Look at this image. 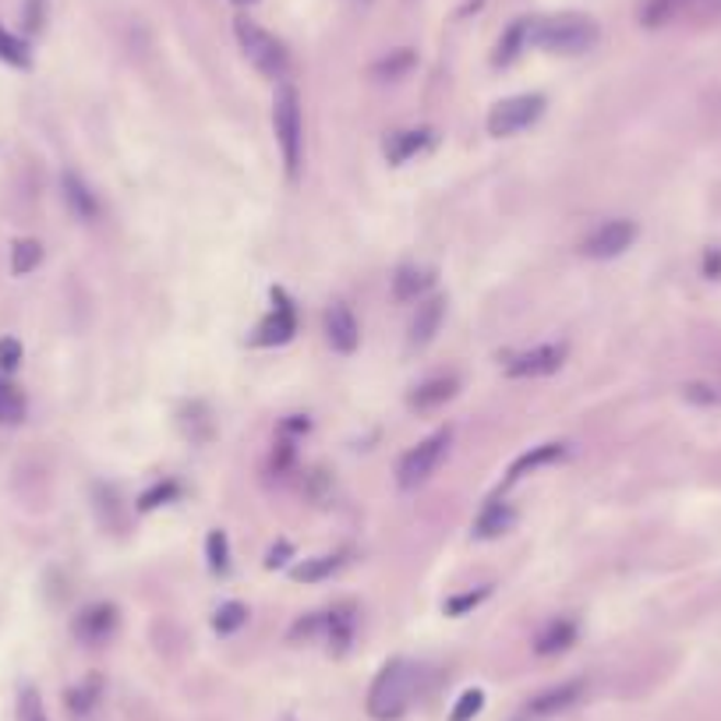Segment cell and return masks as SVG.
<instances>
[{
    "instance_id": "31",
    "label": "cell",
    "mask_w": 721,
    "mask_h": 721,
    "mask_svg": "<svg viewBox=\"0 0 721 721\" xmlns=\"http://www.w3.org/2000/svg\"><path fill=\"white\" fill-rule=\"evenodd\" d=\"M206 551H209L212 573H226V570H230V545H226V534H223V531H212V534H209Z\"/></svg>"
},
{
    "instance_id": "7",
    "label": "cell",
    "mask_w": 721,
    "mask_h": 721,
    "mask_svg": "<svg viewBox=\"0 0 721 721\" xmlns=\"http://www.w3.org/2000/svg\"><path fill=\"white\" fill-rule=\"evenodd\" d=\"M633 241H637L633 220H605L580 241V255L594 258V263H608V258H619L623 252H630Z\"/></svg>"
},
{
    "instance_id": "8",
    "label": "cell",
    "mask_w": 721,
    "mask_h": 721,
    "mask_svg": "<svg viewBox=\"0 0 721 721\" xmlns=\"http://www.w3.org/2000/svg\"><path fill=\"white\" fill-rule=\"evenodd\" d=\"M566 364V344H542L534 350H524V354H513L505 361V375L510 379H542L559 372Z\"/></svg>"
},
{
    "instance_id": "22",
    "label": "cell",
    "mask_w": 721,
    "mask_h": 721,
    "mask_svg": "<svg viewBox=\"0 0 721 721\" xmlns=\"http://www.w3.org/2000/svg\"><path fill=\"white\" fill-rule=\"evenodd\" d=\"M531 46V19H516L510 28H505V36L499 39V46H496V68H505V65H513V60L524 54Z\"/></svg>"
},
{
    "instance_id": "18",
    "label": "cell",
    "mask_w": 721,
    "mask_h": 721,
    "mask_svg": "<svg viewBox=\"0 0 721 721\" xmlns=\"http://www.w3.org/2000/svg\"><path fill=\"white\" fill-rule=\"evenodd\" d=\"M513 524H516V510L510 502H488L481 516L474 520V538H481V542L499 538V534L513 531Z\"/></svg>"
},
{
    "instance_id": "25",
    "label": "cell",
    "mask_w": 721,
    "mask_h": 721,
    "mask_svg": "<svg viewBox=\"0 0 721 721\" xmlns=\"http://www.w3.org/2000/svg\"><path fill=\"white\" fill-rule=\"evenodd\" d=\"M39 263H43V244L39 241H33V237L14 241V248H11V269H14V276L33 272Z\"/></svg>"
},
{
    "instance_id": "19",
    "label": "cell",
    "mask_w": 721,
    "mask_h": 721,
    "mask_svg": "<svg viewBox=\"0 0 721 721\" xmlns=\"http://www.w3.org/2000/svg\"><path fill=\"white\" fill-rule=\"evenodd\" d=\"M566 456V442H542V446H534L531 453H524L516 460V464L510 467V478L505 481H520V478H527V474H534V470H542V467H548V464H556V460H562Z\"/></svg>"
},
{
    "instance_id": "27",
    "label": "cell",
    "mask_w": 721,
    "mask_h": 721,
    "mask_svg": "<svg viewBox=\"0 0 721 721\" xmlns=\"http://www.w3.org/2000/svg\"><path fill=\"white\" fill-rule=\"evenodd\" d=\"M0 60H4V65H11V68H28V65H33V54H28L25 39L14 36V33H8L4 25H0Z\"/></svg>"
},
{
    "instance_id": "11",
    "label": "cell",
    "mask_w": 721,
    "mask_h": 721,
    "mask_svg": "<svg viewBox=\"0 0 721 721\" xmlns=\"http://www.w3.org/2000/svg\"><path fill=\"white\" fill-rule=\"evenodd\" d=\"M588 694V683L584 679H570V683H559V686H548L542 689L538 697L527 703V714L531 718H551V714H562L577 708L580 700Z\"/></svg>"
},
{
    "instance_id": "4",
    "label": "cell",
    "mask_w": 721,
    "mask_h": 721,
    "mask_svg": "<svg viewBox=\"0 0 721 721\" xmlns=\"http://www.w3.org/2000/svg\"><path fill=\"white\" fill-rule=\"evenodd\" d=\"M234 36L241 43V54L252 60L258 74H266L272 82H283L287 79V68H290V57L283 50V43L276 39L272 33H266L263 25L252 22V19H241L234 22Z\"/></svg>"
},
{
    "instance_id": "39",
    "label": "cell",
    "mask_w": 721,
    "mask_h": 721,
    "mask_svg": "<svg viewBox=\"0 0 721 721\" xmlns=\"http://www.w3.org/2000/svg\"><path fill=\"white\" fill-rule=\"evenodd\" d=\"M481 8V0H467V11H478Z\"/></svg>"
},
{
    "instance_id": "15",
    "label": "cell",
    "mask_w": 721,
    "mask_h": 721,
    "mask_svg": "<svg viewBox=\"0 0 721 721\" xmlns=\"http://www.w3.org/2000/svg\"><path fill=\"white\" fill-rule=\"evenodd\" d=\"M432 283H435L432 269L404 266V269H396V276H393V298L400 304H414V301H421L428 290H432Z\"/></svg>"
},
{
    "instance_id": "6",
    "label": "cell",
    "mask_w": 721,
    "mask_h": 721,
    "mask_svg": "<svg viewBox=\"0 0 721 721\" xmlns=\"http://www.w3.org/2000/svg\"><path fill=\"white\" fill-rule=\"evenodd\" d=\"M542 114H545L542 92H524V96L499 100L492 111H488V135H496V138L520 135L524 128H531Z\"/></svg>"
},
{
    "instance_id": "32",
    "label": "cell",
    "mask_w": 721,
    "mask_h": 721,
    "mask_svg": "<svg viewBox=\"0 0 721 721\" xmlns=\"http://www.w3.org/2000/svg\"><path fill=\"white\" fill-rule=\"evenodd\" d=\"M19 721H50V718H46V708H43L39 689L25 686L22 694H19Z\"/></svg>"
},
{
    "instance_id": "21",
    "label": "cell",
    "mask_w": 721,
    "mask_h": 721,
    "mask_svg": "<svg viewBox=\"0 0 721 721\" xmlns=\"http://www.w3.org/2000/svg\"><path fill=\"white\" fill-rule=\"evenodd\" d=\"M326 623H322V637H326L329 651L344 654L350 648V640H354V616H350L347 608H333V612H322Z\"/></svg>"
},
{
    "instance_id": "2",
    "label": "cell",
    "mask_w": 721,
    "mask_h": 721,
    "mask_svg": "<svg viewBox=\"0 0 721 721\" xmlns=\"http://www.w3.org/2000/svg\"><path fill=\"white\" fill-rule=\"evenodd\" d=\"M414 689H418V668L407 658H393L382 665L372 689H368V714L375 721H396L410 708Z\"/></svg>"
},
{
    "instance_id": "24",
    "label": "cell",
    "mask_w": 721,
    "mask_h": 721,
    "mask_svg": "<svg viewBox=\"0 0 721 721\" xmlns=\"http://www.w3.org/2000/svg\"><path fill=\"white\" fill-rule=\"evenodd\" d=\"M418 65V57H414V50H393L389 57H382L372 65V74L382 82H393V79H404V74Z\"/></svg>"
},
{
    "instance_id": "1",
    "label": "cell",
    "mask_w": 721,
    "mask_h": 721,
    "mask_svg": "<svg viewBox=\"0 0 721 721\" xmlns=\"http://www.w3.org/2000/svg\"><path fill=\"white\" fill-rule=\"evenodd\" d=\"M597 39H602V28H597L591 14L562 11L548 14V19H531V46H542L545 54L580 57L594 50Z\"/></svg>"
},
{
    "instance_id": "3",
    "label": "cell",
    "mask_w": 721,
    "mask_h": 721,
    "mask_svg": "<svg viewBox=\"0 0 721 721\" xmlns=\"http://www.w3.org/2000/svg\"><path fill=\"white\" fill-rule=\"evenodd\" d=\"M272 131H276V142H280V152H283L287 177L298 181L301 160H304V120H301L298 89L287 82H280L276 100H272Z\"/></svg>"
},
{
    "instance_id": "33",
    "label": "cell",
    "mask_w": 721,
    "mask_h": 721,
    "mask_svg": "<svg viewBox=\"0 0 721 721\" xmlns=\"http://www.w3.org/2000/svg\"><path fill=\"white\" fill-rule=\"evenodd\" d=\"M481 708H485V694H481V689H467V694L456 700L450 721H470L474 714H481Z\"/></svg>"
},
{
    "instance_id": "23",
    "label": "cell",
    "mask_w": 721,
    "mask_h": 721,
    "mask_svg": "<svg viewBox=\"0 0 721 721\" xmlns=\"http://www.w3.org/2000/svg\"><path fill=\"white\" fill-rule=\"evenodd\" d=\"M340 566H344L340 556H315V559H304L301 566H294V570H290V577L301 580V584H315V580L333 577L336 570H340Z\"/></svg>"
},
{
    "instance_id": "38",
    "label": "cell",
    "mask_w": 721,
    "mask_h": 721,
    "mask_svg": "<svg viewBox=\"0 0 721 721\" xmlns=\"http://www.w3.org/2000/svg\"><path fill=\"white\" fill-rule=\"evenodd\" d=\"M703 272H708L711 280L721 276V252L718 248H708V255H703Z\"/></svg>"
},
{
    "instance_id": "16",
    "label": "cell",
    "mask_w": 721,
    "mask_h": 721,
    "mask_svg": "<svg viewBox=\"0 0 721 721\" xmlns=\"http://www.w3.org/2000/svg\"><path fill=\"white\" fill-rule=\"evenodd\" d=\"M442 318H446V301L442 298H428L418 304V315L410 322V344L425 347L435 340V333L442 329Z\"/></svg>"
},
{
    "instance_id": "26",
    "label": "cell",
    "mask_w": 721,
    "mask_h": 721,
    "mask_svg": "<svg viewBox=\"0 0 721 721\" xmlns=\"http://www.w3.org/2000/svg\"><path fill=\"white\" fill-rule=\"evenodd\" d=\"M25 418V396L0 375V425H19Z\"/></svg>"
},
{
    "instance_id": "20",
    "label": "cell",
    "mask_w": 721,
    "mask_h": 721,
    "mask_svg": "<svg viewBox=\"0 0 721 721\" xmlns=\"http://www.w3.org/2000/svg\"><path fill=\"white\" fill-rule=\"evenodd\" d=\"M577 640V623L573 619H551L545 630L534 637V651H538L542 658L548 654H562L570 651Z\"/></svg>"
},
{
    "instance_id": "9",
    "label": "cell",
    "mask_w": 721,
    "mask_h": 721,
    "mask_svg": "<svg viewBox=\"0 0 721 721\" xmlns=\"http://www.w3.org/2000/svg\"><path fill=\"white\" fill-rule=\"evenodd\" d=\"M71 633L79 637L85 648H100V643H106L117 633V608L106 602L82 608L79 619L71 623Z\"/></svg>"
},
{
    "instance_id": "28",
    "label": "cell",
    "mask_w": 721,
    "mask_h": 721,
    "mask_svg": "<svg viewBox=\"0 0 721 721\" xmlns=\"http://www.w3.org/2000/svg\"><path fill=\"white\" fill-rule=\"evenodd\" d=\"M679 8H683V0H643V8H640V25H643V28L665 25Z\"/></svg>"
},
{
    "instance_id": "35",
    "label": "cell",
    "mask_w": 721,
    "mask_h": 721,
    "mask_svg": "<svg viewBox=\"0 0 721 721\" xmlns=\"http://www.w3.org/2000/svg\"><path fill=\"white\" fill-rule=\"evenodd\" d=\"M485 597H488V588L470 591V594H460V597H453V602H446V612H450V616H464V612L478 608V605L485 602Z\"/></svg>"
},
{
    "instance_id": "29",
    "label": "cell",
    "mask_w": 721,
    "mask_h": 721,
    "mask_svg": "<svg viewBox=\"0 0 721 721\" xmlns=\"http://www.w3.org/2000/svg\"><path fill=\"white\" fill-rule=\"evenodd\" d=\"M248 623V608H244L241 602H226V605H220V612H217V619H212V626H217V633H237L241 626Z\"/></svg>"
},
{
    "instance_id": "37",
    "label": "cell",
    "mask_w": 721,
    "mask_h": 721,
    "mask_svg": "<svg viewBox=\"0 0 721 721\" xmlns=\"http://www.w3.org/2000/svg\"><path fill=\"white\" fill-rule=\"evenodd\" d=\"M19 361H22V347L14 344V340H0V368H8V372H11V368L19 364Z\"/></svg>"
},
{
    "instance_id": "13",
    "label": "cell",
    "mask_w": 721,
    "mask_h": 721,
    "mask_svg": "<svg viewBox=\"0 0 721 721\" xmlns=\"http://www.w3.org/2000/svg\"><path fill=\"white\" fill-rule=\"evenodd\" d=\"M456 389H460L456 375H432V379H425V382H418V386L410 389L407 404L414 410H439V407H446L453 400Z\"/></svg>"
},
{
    "instance_id": "17",
    "label": "cell",
    "mask_w": 721,
    "mask_h": 721,
    "mask_svg": "<svg viewBox=\"0 0 721 721\" xmlns=\"http://www.w3.org/2000/svg\"><path fill=\"white\" fill-rule=\"evenodd\" d=\"M280 298V304H276V312L258 326V336H255V344H263V347H272V344H287L290 336H294V329H298V318H294V309L283 301V294H276Z\"/></svg>"
},
{
    "instance_id": "14",
    "label": "cell",
    "mask_w": 721,
    "mask_h": 721,
    "mask_svg": "<svg viewBox=\"0 0 721 721\" xmlns=\"http://www.w3.org/2000/svg\"><path fill=\"white\" fill-rule=\"evenodd\" d=\"M60 191H65V202L79 220L92 223L100 217V198L89 191V184L74 171H65V177H60Z\"/></svg>"
},
{
    "instance_id": "10",
    "label": "cell",
    "mask_w": 721,
    "mask_h": 721,
    "mask_svg": "<svg viewBox=\"0 0 721 721\" xmlns=\"http://www.w3.org/2000/svg\"><path fill=\"white\" fill-rule=\"evenodd\" d=\"M435 146V131L432 128H404V131H389L386 142H382V156L393 166H404L414 156H421Z\"/></svg>"
},
{
    "instance_id": "5",
    "label": "cell",
    "mask_w": 721,
    "mask_h": 721,
    "mask_svg": "<svg viewBox=\"0 0 721 721\" xmlns=\"http://www.w3.org/2000/svg\"><path fill=\"white\" fill-rule=\"evenodd\" d=\"M450 439H453V432H450V428H442V432L421 439L418 446H410L400 456V467H396V485L407 488V492H410V488L425 485L435 474V467L442 464V456H446Z\"/></svg>"
},
{
    "instance_id": "40",
    "label": "cell",
    "mask_w": 721,
    "mask_h": 721,
    "mask_svg": "<svg viewBox=\"0 0 721 721\" xmlns=\"http://www.w3.org/2000/svg\"><path fill=\"white\" fill-rule=\"evenodd\" d=\"M234 4H255V0H234Z\"/></svg>"
},
{
    "instance_id": "12",
    "label": "cell",
    "mask_w": 721,
    "mask_h": 721,
    "mask_svg": "<svg viewBox=\"0 0 721 721\" xmlns=\"http://www.w3.org/2000/svg\"><path fill=\"white\" fill-rule=\"evenodd\" d=\"M326 340L329 347L336 350V354H354L358 344H361V326L354 312L347 309V304H329L326 309Z\"/></svg>"
},
{
    "instance_id": "36",
    "label": "cell",
    "mask_w": 721,
    "mask_h": 721,
    "mask_svg": "<svg viewBox=\"0 0 721 721\" xmlns=\"http://www.w3.org/2000/svg\"><path fill=\"white\" fill-rule=\"evenodd\" d=\"M683 393H686V400H694V404H718L721 400V393H714L711 386H703V382H689Z\"/></svg>"
},
{
    "instance_id": "34",
    "label": "cell",
    "mask_w": 721,
    "mask_h": 721,
    "mask_svg": "<svg viewBox=\"0 0 721 721\" xmlns=\"http://www.w3.org/2000/svg\"><path fill=\"white\" fill-rule=\"evenodd\" d=\"M46 11H50V0H25V8H22V25H25V33H28V36H36L39 28H43Z\"/></svg>"
},
{
    "instance_id": "30",
    "label": "cell",
    "mask_w": 721,
    "mask_h": 721,
    "mask_svg": "<svg viewBox=\"0 0 721 721\" xmlns=\"http://www.w3.org/2000/svg\"><path fill=\"white\" fill-rule=\"evenodd\" d=\"M96 700H100V679H89V683H82L79 689H71L68 694V708L74 714H89L92 708H96Z\"/></svg>"
}]
</instances>
